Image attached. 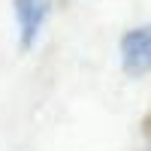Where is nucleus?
I'll list each match as a JSON object with an SVG mask.
<instances>
[{
    "label": "nucleus",
    "mask_w": 151,
    "mask_h": 151,
    "mask_svg": "<svg viewBox=\"0 0 151 151\" xmlns=\"http://www.w3.org/2000/svg\"><path fill=\"white\" fill-rule=\"evenodd\" d=\"M121 67L130 76H142L151 70V24L133 27L121 40Z\"/></svg>",
    "instance_id": "nucleus-1"
},
{
    "label": "nucleus",
    "mask_w": 151,
    "mask_h": 151,
    "mask_svg": "<svg viewBox=\"0 0 151 151\" xmlns=\"http://www.w3.org/2000/svg\"><path fill=\"white\" fill-rule=\"evenodd\" d=\"M48 3L45 0H15V18H18V30H21V48H30L40 36V27L45 21Z\"/></svg>",
    "instance_id": "nucleus-2"
}]
</instances>
